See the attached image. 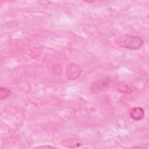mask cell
<instances>
[{"label":"cell","instance_id":"obj_1","mask_svg":"<svg viewBox=\"0 0 149 149\" xmlns=\"http://www.w3.org/2000/svg\"><path fill=\"white\" fill-rule=\"evenodd\" d=\"M115 42L120 47L130 50H138L144 44V41L140 37L130 34H122L118 37Z\"/></svg>","mask_w":149,"mask_h":149},{"label":"cell","instance_id":"obj_2","mask_svg":"<svg viewBox=\"0 0 149 149\" xmlns=\"http://www.w3.org/2000/svg\"><path fill=\"white\" fill-rule=\"evenodd\" d=\"M81 70L80 66L74 63H70L66 68V77L69 80H76L81 74Z\"/></svg>","mask_w":149,"mask_h":149},{"label":"cell","instance_id":"obj_3","mask_svg":"<svg viewBox=\"0 0 149 149\" xmlns=\"http://www.w3.org/2000/svg\"><path fill=\"white\" fill-rule=\"evenodd\" d=\"M108 84L109 79L108 78L101 79L93 83L91 89L94 92H98L100 91H102L104 88H105V87L108 86Z\"/></svg>","mask_w":149,"mask_h":149},{"label":"cell","instance_id":"obj_4","mask_svg":"<svg viewBox=\"0 0 149 149\" xmlns=\"http://www.w3.org/2000/svg\"><path fill=\"white\" fill-rule=\"evenodd\" d=\"M61 144L68 148H76L80 146L82 143L80 140L74 138H66L61 141Z\"/></svg>","mask_w":149,"mask_h":149},{"label":"cell","instance_id":"obj_5","mask_svg":"<svg viewBox=\"0 0 149 149\" xmlns=\"http://www.w3.org/2000/svg\"><path fill=\"white\" fill-rule=\"evenodd\" d=\"M144 115V110L140 107H135L131 109L130 112V117L136 120L141 119Z\"/></svg>","mask_w":149,"mask_h":149},{"label":"cell","instance_id":"obj_6","mask_svg":"<svg viewBox=\"0 0 149 149\" xmlns=\"http://www.w3.org/2000/svg\"><path fill=\"white\" fill-rule=\"evenodd\" d=\"M116 88L118 90H119L120 92L122 93H130L132 92V90L125 83H123L122 82H119V83L116 84Z\"/></svg>","mask_w":149,"mask_h":149},{"label":"cell","instance_id":"obj_7","mask_svg":"<svg viewBox=\"0 0 149 149\" xmlns=\"http://www.w3.org/2000/svg\"><path fill=\"white\" fill-rule=\"evenodd\" d=\"M10 94V91L9 89L6 87H1L0 88V96L1 100H4L8 98Z\"/></svg>","mask_w":149,"mask_h":149},{"label":"cell","instance_id":"obj_8","mask_svg":"<svg viewBox=\"0 0 149 149\" xmlns=\"http://www.w3.org/2000/svg\"><path fill=\"white\" fill-rule=\"evenodd\" d=\"M38 148H53L51 146H41V147H38Z\"/></svg>","mask_w":149,"mask_h":149}]
</instances>
